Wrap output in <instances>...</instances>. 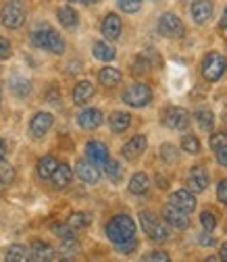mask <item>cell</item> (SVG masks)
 I'll return each mask as SVG.
<instances>
[{"label":"cell","instance_id":"e0dca14e","mask_svg":"<svg viewBox=\"0 0 227 262\" xmlns=\"http://www.w3.org/2000/svg\"><path fill=\"white\" fill-rule=\"evenodd\" d=\"M100 29H102V36H105L107 40H119L121 31H123V23H121L119 15H115V13H109V15L102 19V25H100Z\"/></svg>","mask_w":227,"mask_h":262},{"label":"cell","instance_id":"bcb514c9","mask_svg":"<svg viewBox=\"0 0 227 262\" xmlns=\"http://www.w3.org/2000/svg\"><path fill=\"white\" fill-rule=\"evenodd\" d=\"M215 152H217V162H219V165L221 167H227V144L221 146V148H217Z\"/></svg>","mask_w":227,"mask_h":262},{"label":"cell","instance_id":"603a6c76","mask_svg":"<svg viewBox=\"0 0 227 262\" xmlns=\"http://www.w3.org/2000/svg\"><path fill=\"white\" fill-rule=\"evenodd\" d=\"M9 88L13 90L15 96L25 98V96L31 92V81H29L25 75H21V73H13L11 79H9Z\"/></svg>","mask_w":227,"mask_h":262},{"label":"cell","instance_id":"30bf717a","mask_svg":"<svg viewBox=\"0 0 227 262\" xmlns=\"http://www.w3.org/2000/svg\"><path fill=\"white\" fill-rule=\"evenodd\" d=\"M86 158L96 167H105V162L111 158V154H109V148L102 142L92 140V142L86 144Z\"/></svg>","mask_w":227,"mask_h":262},{"label":"cell","instance_id":"9a60e30c","mask_svg":"<svg viewBox=\"0 0 227 262\" xmlns=\"http://www.w3.org/2000/svg\"><path fill=\"white\" fill-rule=\"evenodd\" d=\"M188 185L194 193H202L207 187H209V173L204 167H194L190 169V175H188Z\"/></svg>","mask_w":227,"mask_h":262},{"label":"cell","instance_id":"52a82bcc","mask_svg":"<svg viewBox=\"0 0 227 262\" xmlns=\"http://www.w3.org/2000/svg\"><path fill=\"white\" fill-rule=\"evenodd\" d=\"M190 121H192V115H190L185 108H181V106H169V108L165 111V115H163V123H165L169 129H173V131H183V129H188V127H190Z\"/></svg>","mask_w":227,"mask_h":262},{"label":"cell","instance_id":"c3c4849f","mask_svg":"<svg viewBox=\"0 0 227 262\" xmlns=\"http://www.w3.org/2000/svg\"><path fill=\"white\" fill-rule=\"evenodd\" d=\"M219 27H221V29H227V7H225V11H223V17H221Z\"/></svg>","mask_w":227,"mask_h":262},{"label":"cell","instance_id":"836d02e7","mask_svg":"<svg viewBox=\"0 0 227 262\" xmlns=\"http://www.w3.org/2000/svg\"><path fill=\"white\" fill-rule=\"evenodd\" d=\"M50 229H52V233L54 235H58L60 239H73L75 237V229H71L67 223H54V225H50Z\"/></svg>","mask_w":227,"mask_h":262},{"label":"cell","instance_id":"ee69618b","mask_svg":"<svg viewBox=\"0 0 227 262\" xmlns=\"http://www.w3.org/2000/svg\"><path fill=\"white\" fill-rule=\"evenodd\" d=\"M227 144V134H215L213 138H211V148L213 150H217V148H221V146H225Z\"/></svg>","mask_w":227,"mask_h":262},{"label":"cell","instance_id":"8992f818","mask_svg":"<svg viewBox=\"0 0 227 262\" xmlns=\"http://www.w3.org/2000/svg\"><path fill=\"white\" fill-rule=\"evenodd\" d=\"M227 71V60L221 52H209L202 60V75L209 81H219Z\"/></svg>","mask_w":227,"mask_h":262},{"label":"cell","instance_id":"4fadbf2b","mask_svg":"<svg viewBox=\"0 0 227 262\" xmlns=\"http://www.w3.org/2000/svg\"><path fill=\"white\" fill-rule=\"evenodd\" d=\"M163 219H165V223H169L173 229H179V231H183V229L190 227V216H188V212L175 208L173 204H167V206L163 208Z\"/></svg>","mask_w":227,"mask_h":262},{"label":"cell","instance_id":"8d00e7d4","mask_svg":"<svg viewBox=\"0 0 227 262\" xmlns=\"http://www.w3.org/2000/svg\"><path fill=\"white\" fill-rule=\"evenodd\" d=\"M117 5H119V9H121L123 13L134 15V13H138V11H140L142 0H117Z\"/></svg>","mask_w":227,"mask_h":262},{"label":"cell","instance_id":"4316f807","mask_svg":"<svg viewBox=\"0 0 227 262\" xmlns=\"http://www.w3.org/2000/svg\"><path fill=\"white\" fill-rule=\"evenodd\" d=\"M56 17H58V23H60L63 27H67V29H75L77 23H79V15H77V11L71 9V7H60V9L56 11Z\"/></svg>","mask_w":227,"mask_h":262},{"label":"cell","instance_id":"f1b7e54d","mask_svg":"<svg viewBox=\"0 0 227 262\" xmlns=\"http://www.w3.org/2000/svg\"><path fill=\"white\" fill-rule=\"evenodd\" d=\"M98 81L105 85V88H115L121 83V71L119 69H113V67H105L98 71Z\"/></svg>","mask_w":227,"mask_h":262},{"label":"cell","instance_id":"6da1fadb","mask_svg":"<svg viewBox=\"0 0 227 262\" xmlns=\"http://www.w3.org/2000/svg\"><path fill=\"white\" fill-rule=\"evenodd\" d=\"M31 44H34L36 48L46 50V52H52V54H63L65 52V40L48 23H40L38 27H34V31H31Z\"/></svg>","mask_w":227,"mask_h":262},{"label":"cell","instance_id":"b9f144b4","mask_svg":"<svg viewBox=\"0 0 227 262\" xmlns=\"http://www.w3.org/2000/svg\"><path fill=\"white\" fill-rule=\"evenodd\" d=\"M121 254H132V252H136V248H138V239L134 237V239H129V242H125V244H121V246H115Z\"/></svg>","mask_w":227,"mask_h":262},{"label":"cell","instance_id":"60d3db41","mask_svg":"<svg viewBox=\"0 0 227 262\" xmlns=\"http://www.w3.org/2000/svg\"><path fill=\"white\" fill-rule=\"evenodd\" d=\"M217 200L227 206V179H221L217 183Z\"/></svg>","mask_w":227,"mask_h":262},{"label":"cell","instance_id":"3957f363","mask_svg":"<svg viewBox=\"0 0 227 262\" xmlns=\"http://www.w3.org/2000/svg\"><path fill=\"white\" fill-rule=\"evenodd\" d=\"M140 225H142V231L156 244H163L169 239V229L165 223H160L156 214L152 212H140Z\"/></svg>","mask_w":227,"mask_h":262},{"label":"cell","instance_id":"d6a6232c","mask_svg":"<svg viewBox=\"0 0 227 262\" xmlns=\"http://www.w3.org/2000/svg\"><path fill=\"white\" fill-rule=\"evenodd\" d=\"M150 58L148 56H144V54H138L136 56V60L132 62V71H134V75H146L148 71H150Z\"/></svg>","mask_w":227,"mask_h":262},{"label":"cell","instance_id":"74e56055","mask_svg":"<svg viewBox=\"0 0 227 262\" xmlns=\"http://www.w3.org/2000/svg\"><path fill=\"white\" fill-rule=\"evenodd\" d=\"M160 154H163V160L169 162V165L177 162V158H179V150L175 146H171V144H165L163 148H160Z\"/></svg>","mask_w":227,"mask_h":262},{"label":"cell","instance_id":"5bb4252c","mask_svg":"<svg viewBox=\"0 0 227 262\" xmlns=\"http://www.w3.org/2000/svg\"><path fill=\"white\" fill-rule=\"evenodd\" d=\"M146 146H148L146 136H134L132 140H129V142L123 146L121 154H123L125 160H136V158H140V156L146 152Z\"/></svg>","mask_w":227,"mask_h":262},{"label":"cell","instance_id":"1f68e13d","mask_svg":"<svg viewBox=\"0 0 227 262\" xmlns=\"http://www.w3.org/2000/svg\"><path fill=\"white\" fill-rule=\"evenodd\" d=\"M105 173H107V177L113 181V183H119L121 181V177H123V169H121V165L117 160H107L105 162Z\"/></svg>","mask_w":227,"mask_h":262},{"label":"cell","instance_id":"484cf974","mask_svg":"<svg viewBox=\"0 0 227 262\" xmlns=\"http://www.w3.org/2000/svg\"><path fill=\"white\" fill-rule=\"evenodd\" d=\"M129 193H134V195H144L148 189H150V179L146 173H136L132 179H129V185H127Z\"/></svg>","mask_w":227,"mask_h":262},{"label":"cell","instance_id":"681fc988","mask_svg":"<svg viewBox=\"0 0 227 262\" xmlns=\"http://www.w3.org/2000/svg\"><path fill=\"white\" fill-rule=\"evenodd\" d=\"M69 3H79V5H96L100 0H69Z\"/></svg>","mask_w":227,"mask_h":262},{"label":"cell","instance_id":"f546056e","mask_svg":"<svg viewBox=\"0 0 227 262\" xmlns=\"http://www.w3.org/2000/svg\"><path fill=\"white\" fill-rule=\"evenodd\" d=\"M9 262H25L29 260V250L21 244H13L9 250H7V256H5Z\"/></svg>","mask_w":227,"mask_h":262},{"label":"cell","instance_id":"ba28073f","mask_svg":"<svg viewBox=\"0 0 227 262\" xmlns=\"http://www.w3.org/2000/svg\"><path fill=\"white\" fill-rule=\"evenodd\" d=\"M158 34L165 36V38H181L185 34V29H183V23L177 15L165 13L158 19Z\"/></svg>","mask_w":227,"mask_h":262},{"label":"cell","instance_id":"ac0fdd59","mask_svg":"<svg viewBox=\"0 0 227 262\" xmlns=\"http://www.w3.org/2000/svg\"><path fill=\"white\" fill-rule=\"evenodd\" d=\"M75 173H77V177H79L84 183H90V185L98 183V179H100L98 167H96V165H92V162H90L88 158L77 162V165H75Z\"/></svg>","mask_w":227,"mask_h":262},{"label":"cell","instance_id":"cb8c5ba5","mask_svg":"<svg viewBox=\"0 0 227 262\" xmlns=\"http://www.w3.org/2000/svg\"><path fill=\"white\" fill-rule=\"evenodd\" d=\"M56 167H58V160H56V156L46 154V156H42V158L38 160L36 173H38V177H40V179H50Z\"/></svg>","mask_w":227,"mask_h":262},{"label":"cell","instance_id":"f6af8a7d","mask_svg":"<svg viewBox=\"0 0 227 262\" xmlns=\"http://www.w3.org/2000/svg\"><path fill=\"white\" fill-rule=\"evenodd\" d=\"M0 179H3L5 183H11V181L15 179V169H13V167H9V165H5V167H3V171H0Z\"/></svg>","mask_w":227,"mask_h":262},{"label":"cell","instance_id":"277c9868","mask_svg":"<svg viewBox=\"0 0 227 262\" xmlns=\"http://www.w3.org/2000/svg\"><path fill=\"white\" fill-rule=\"evenodd\" d=\"M25 17H27V13H25V7L21 0H7L3 11H0V21L9 29H19L25 23Z\"/></svg>","mask_w":227,"mask_h":262},{"label":"cell","instance_id":"d590c367","mask_svg":"<svg viewBox=\"0 0 227 262\" xmlns=\"http://www.w3.org/2000/svg\"><path fill=\"white\" fill-rule=\"evenodd\" d=\"M200 223H202V229L204 231H215V227H217V214L213 210H204L200 212Z\"/></svg>","mask_w":227,"mask_h":262},{"label":"cell","instance_id":"d6986e66","mask_svg":"<svg viewBox=\"0 0 227 262\" xmlns=\"http://www.w3.org/2000/svg\"><path fill=\"white\" fill-rule=\"evenodd\" d=\"M29 260H34V262H50V260H56V252H54V248H50L44 242H34V244H31V248H29Z\"/></svg>","mask_w":227,"mask_h":262},{"label":"cell","instance_id":"9c48e42d","mask_svg":"<svg viewBox=\"0 0 227 262\" xmlns=\"http://www.w3.org/2000/svg\"><path fill=\"white\" fill-rule=\"evenodd\" d=\"M52 125H54V117L50 113H44V111L36 113L34 117H31V123H29V136L40 140V138H44L48 134Z\"/></svg>","mask_w":227,"mask_h":262},{"label":"cell","instance_id":"8fae6325","mask_svg":"<svg viewBox=\"0 0 227 262\" xmlns=\"http://www.w3.org/2000/svg\"><path fill=\"white\" fill-rule=\"evenodd\" d=\"M169 204H173L175 208H179L188 214L196 210V198H194V191H190V189H175L169 198Z\"/></svg>","mask_w":227,"mask_h":262},{"label":"cell","instance_id":"f5cc1de1","mask_svg":"<svg viewBox=\"0 0 227 262\" xmlns=\"http://www.w3.org/2000/svg\"><path fill=\"white\" fill-rule=\"evenodd\" d=\"M0 102H3V94H0Z\"/></svg>","mask_w":227,"mask_h":262},{"label":"cell","instance_id":"5b68a950","mask_svg":"<svg viewBox=\"0 0 227 262\" xmlns=\"http://www.w3.org/2000/svg\"><path fill=\"white\" fill-rule=\"evenodd\" d=\"M123 102L132 108H144L152 102V90L146 83H134L123 92Z\"/></svg>","mask_w":227,"mask_h":262},{"label":"cell","instance_id":"7a4b0ae2","mask_svg":"<svg viewBox=\"0 0 227 262\" xmlns=\"http://www.w3.org/2000/svg\"><path fill=\"white\" fill-rule=\"evenodd\" d=\"M107 237L113 246H121L136 237V223L127 214H117L107 223Z\"/></svg>","mask_w":227,"mask_h":262},{"label":"cell","instance_id":"2e32d148","mask_svg":"<svg viewBox=\"0 0 227 262\" xmlns=\"http://www.w3.org/2000/svg\"><path fill=\"white\" fill-rule=\"evenodd\" d=\"M102 119H105V117H102V113H100L98 108H86V111L79 113L77 123H79L81 129L94 131V129H98V127L102 125Z\"/></svg>","mask_w":227,"mask_h":262},{"label":"cell","instance_id":"e575fe53","mask_svg":"<svg viewBox=\"0 0 227 262\" xmlns=\"http://www.w3.org/2000/svg\"><path fill=\"white\" fill-rule=\"evenodd\" d=\"M181 148L188 154H198L200 152V140L196 136H183L181 138Z\"/></svg>","mask_w":227,"mask_h":262},{"label":"cell","instance_id":"7c38bea8","mask_svg":"<svg viewBox=\"0 0 227 262\" xmlns=\"http://www.w3.org/2000/svg\"><path fill=\"white\" fill-rule=\"evenodd\" d=\"M190 15L196 25H204L213 17V3L211 0H192L190 5Z\"/></svg>","mask_w":227,"mask_h":262},{"label":"cell","instance_id":"7402d4cb","mask_svg":"<svg viewBox=\"0 0 227 262\" xmlns=\"http://www.w3.org/2000/svg\"><path fill=\"white\" fill-rule=\"evenodd\" d=\"M92 96H94V85H92V81H79V83L75 85V90H73V102H75L77 106H84V104H88V102L92 100Z\"/></svg>","mask_w":227,"mask_h":262},{"label":"cell","instance_id":"f35d334b","mask_svg":"<svg viewBox=\"0 0 227 262\" xmlns=\"http://www.w3.org/2000/svg\"><path fill=\"white\" fill-rule=\"evenodd\" d=\"M142 260H144V262H156V260H160V262H169V254L156 250V252H148L146 256H142Z\"/></svg>","mask_w":227,"mask_h":262},{"label":"cell","instance_id":"ab89813d","mask_svg":"<svg viewBox=\"0 0 227 262\" xmlns=\"http://www.w3.org/2000/svg\"><path fill=\"white\" fill-rule=\"evenodd\" d=\"M11 54H13V46H11V42H9L7 38L0 36V60H7Z\"/></svg>","mask_w":227,"mask_h":262},{"label":"cell","instance_id":"83f0119b","mask_svg":"<svg viewBox=\"0 0 227 262\" xmlns=\"http://www.w3.org/2000/svg\"><path fill=\"white\" fill-rule=\"evenodd\" d=\"M92 54L98 58V60H105V62H109V60H113L115 56H117V50H115V46H111L109 42H102V40H98L94 46H92Z\"/></svg>","mask_w":227,"mask_h":262},{"label":"cell","instance_id":"ffe728a7","mask_svg":"<svg viewBox=\"0 0 227 262\" xmlns=\"http://www.w3.org/2000/svg\"><path fill=\"white\" fill-rule=\"evenodd\" d=\"M109 125L115 134H123V131H127L129 125H132V115L125 111H113L109 117Z\"/></svg>","mask_w":227,"mask_h":262},{"label":"cell","instance_id":"d4e9b609","mask_svg":"<svg viewBox=\"0 0 227 262\" xmlns=\"http://www.w3.org/2000/svg\"><path fill=\"white\" fill-rule=\"evenodd\" d=\"M194 119H196V123H198V127L202 131H213V127H215V113L209 106H198L196 111H194Z\"/></svg>","mask_w":227,"mask_h":262},{"label":"cell","instance_id":"4dcf8cb0","mask_svg":"<svg viewBox=\"0 0 227 262\" xmlns=\"http://www.w3.org/2000/svg\"><path fill=\"white\" fill-rule=\"evenodd\" d=\"M92 223V216L88 214V212H73L69 219H67V225L71 227V229H86L88 225Z\"/></svg>","mask_w":227,"mask_h":262},{"label":"cell","instance_id":"7bdbcfd3","mask_svg":"<svg viewBox=\"0 0 227 262\" xmlns=\"http://www.w3.org/2000/svg\"><path fill=\"white\" fill-rule=\"evenodd\" d=\"M198 244L204 246V248H213V246H217V239L211 235V231H204V233L198 235Z\"/></svg>","mask_w":227,"mask_h":262},{"label":"cell","instance_id":"44dd1931","mask_svg":"<svg viewBox=\"0 0 227 262\" xmlns=\"http://www.w3.org/2000/svg\"><path fill=\"white\" fill-rule=\"evenodd\" d=\"M52 185L56 187V189H65L69 183H71V179H73V171H71V167L69 165H58L56 169H54V173H52Z\"/></svg>","mask_w":227,"mask_h":262},{"label":"cell","instance_id":"f907efd6","mask_svg":"<svg viewBox=\"0 0 227 262\" xmlns=\"http://www.w3.org/2000/svg\"><path fill=\"white\" fill-rule=\"evenodd\" d=\"M221 260H225V262H227V244H223V246H221Z\"/></svg>","mask_w":227,"mask_h":262},{"label":"cell","instance_id":"7dc6e473","mask_svg":"<svg viewBox=\"0 0 227 262\" xmlns=\"http://www.w3.org/2000/svg\"><path fill=\"white\" fill-rule=\"evenodd\" d=\"M5 158H7V142L0 138V165L5 162Z\"/></svg>","mask_w":227,"mask_h":262},{"label":"cell","instance_id":"816d5d0a","mask_svg":"<svg viewBox=\"0 0 227 262\" xmlns=\"http://www.w3.org/2000/svg\"><path fill=\"white\" fill-rule=\"evenodd\" d=\"M5 189H7V183H5L3 179H0V195H3V193H5Z\"/></svg>","mask_w":227,"mask_h":262}]
</instances>
